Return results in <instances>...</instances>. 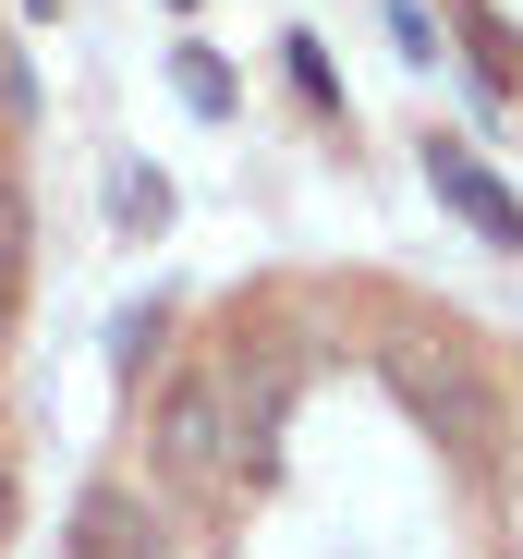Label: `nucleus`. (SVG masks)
I'll return each instance as SVG.
<instances>
[{
	"mask_svg": "<svg viewBox=\"0 0 523 559\" xmlns=\"http://www.w3.org/2000/svg\"><path fill=\"white\" fill-rule=\"evenodd\" d=\"M158 341H170L158 305H122V317H110V365H122V378H146V353H158Z\"/></svg>",
	"mask_w": 523,
	"mask_h": 559,
	"instance_id": "nucleus-11",
	"label": "nucleus"
},
{
	"mask_svg": "<svg viewBox=\"0 0 523 559\" xmlns=\"http://www.w3.org/2000/svg\"><path fill=\"white\" fill-rule=\"evenodd\" d=\"M463 73L487 85V98H523V37L499 0H463Z\"/></svg>",
	"mask_w": 523,
	"mask_h": 559,
	"instance_id": "nucleus-6",
	"label": "nucleus"
},
{
	"mask_svg": "<svg viewBox=\"0 0 523 559\" xmlns=\"http://www.w3.org/2000/svg\"><path fill=\"white\" fill-rule=\"evenodd\" d=\"M170 85H183V110H195V122H231V61H219L207 37L170 49Z\"/></svg>",
	"mask_w": 523,
	"mask_h": 559,
	"instance_id": "nucleus-8",
	"label": "nucleus"
},
{
	"mask_svg": "<svg viewBox=\"0 0 523 559\" xmlns=\"http://www.w3.org/2000/svg\"><path fill=\"white\" fill-rule=\"evenodd\" d=\"M110 219H122V231H158V219H170V182H158V170H110Z\"/></svg>",
	"mask_w": 523,
	"mask_h": 559,
	"instance_id": "nucleus-10",
	"label": "nucleus"
},
{
	"mask_svg": "<svg viewBox=\"0 0 523 559\" xmlns=\"http://www.w3.org/2000/svg\"><path fill=\"white\" fill-rule=\"evenodd\" d=\"M414 158H426V195H439V207H451V219H463L475 243L523 255V195H511V182H499V170H487L475 146H451V134H426Z\"/></svg>",
	"mask_w": 523,
	"mask_h": 559,
	"instance_id": "nucleus-4",
	"label": "nucleus"
},
{
	"mask_svg": "<svg viewBox=\"0 0 523 559\" xmlns=\"http://www.w3.org/2000/svg\"><path fill=\"white\" fill-rule=\"evenodd\" d=\"M281 73H293V98H305L317 122H354V110H341V61H329V37H317V25H293V37H281Z\"/></svg>",
	"mask_w": 523,
	"mask_h": 559,
	"instance_id": "nucleus-7",
	"label": "nucleus"
},
{
	"mask_svg": "<svg viewBox=\"0 0 523 559\" xmlns=\"http://www.w3.org/2000/svg\"><path fill=\"white\" fill-rule=\"evenodd\" d=\"M0 523H13V499H0Z\"/></svg>",
	"mask_w": 523,
	"mask_h": 559,
	"instance_id": "nucleus-14",
	"label": "nucleus"
},
{
	"mask_svg": "<svg viewBox=\"0 0 523 559\" xmlns=\"http://www.w3.org/2000/svg\"><path fill=\"white\" fill-rule=\"evenodd\" d=\"M61 559H195V547L170 535L134 487H85V499H73V535H61Z\"/></svg>",
	"mask_w": 523,
	"mask_h": 559,
	"instance_id": "nucleus-5",
	"label": "nucleus"
},
{
	"mask_svg": "<svg viewBox=\"0 0 523 559\" xmlns=\"http://www.w3.org/2000/svg\"><path fill=\"white\" fill-rule=\"evenodd\" d=\"M390 37H402V61H439V25H426V0H390Z\"/></svg>",
	"mask_w": 523,
	"mask_h": 559,
	"instance_id": "nucleus-12",
	"label": "nucleus"
},
{
	"mask_svg": "<svg viewBox=\"0 0 523 559\" xmlns=\"http://www.w3.org/2000/svg\"><path fill=\"white\" fill-rule=\"evenodd\" d=\"M378 378L402 390V414L439 438L463 475H499V462H511V414H499V390H487V365H475V353H451V341H390V353H378Z\"/></svg>",
	"mask_w": 523,
	"mask_h": 559,
	"instance_id": "nucleus-1",
	"label": "nucleus"
},
{
	"mask_svg": "<svg viewBox=\"0 0 523 559\" xmlns=\"http://www.w3.org/2000/svg\"><path fill=\"white\" fill-rule=\"evenodd\" d=\"M170 13H195V0H170Z\"/></svg>",
	"mask_w": 523,
	"mask_h": 559,
	"instance_id": "nucleus-13",
	"label": "nucleus"
},
{
	"mask_svg": "<svg viewBox=\"0 0 523 559\" xmlns=\"http://www.w3.org/2000/svg\"><path fill=\"white\" fill-rule=\"evenodd\" d=\"M219 390H231V462L269 475V462H281V426H293V390H305V341H231Z\"/></svg>",
	"mask_w": 523,
	"mask_h": 559,
	"instance_id": "nucleus-3",
	"label": "nucleus"
},
{
	"mask_svg": "<svg viewBox=\"0 0 523 559\" xmlns=\"http://www.w3.org/2000/svg\"><path fill=\"white\" fill-rule=\"evenodd\" d=\"M146 450H158V475H170V487H195V499L243 475V462H231V390H219V365H183V378L158 390Z\"/></svg>",
	"mask_w": 523,
	"mask_h": 559,
	"instance_id": "nucleus-2",
	"label": "nucleus"
},
{
	"mask_svg": "<svg viewBox=\"0 0 523 559\" xmlns=\"http://www.w3.org/2000/svg\"><path fill=\"white\" fill-rule=\"evenodd\" d=\"M25 255H37V207H25V182L0 170V317L25 305Z\"/></svg>",
	"mask_w": 523,
	"mask_h": 559,
	"instance_id": "nucleus-9",
	"label": "nucleus"
}]
</instances>
